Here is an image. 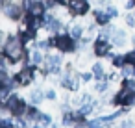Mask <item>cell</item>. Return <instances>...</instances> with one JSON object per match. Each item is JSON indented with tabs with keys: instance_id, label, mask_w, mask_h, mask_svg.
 <instances>
[{
	"instance_id": "1",
	"label": "cell",
	"mask_w": 135,
	"mask_h": 128,
	"mask_svg": "<svg viewBox=\"0 0 135 128\" xmlns=\"http://www.w3.org/2000/svg\"><path fill=\"white\" fill-rule=\"evenodd\" d=\"M24 54V48H22V39H17V37H9L8 43L4 45V58L11 60L13 63L19 61Z\"/></svg>"
},
{
	"instance_id": "2",
	"label": "cell",
	"mask_w": 135,
	"mask_h": 128,
	"mask_svg": "<svg viewBox=\"0 0 135 128\" xmlns=\"http://www.w3.org/2000/svg\"><path fill=\"white\" fill-rule=\"evenodd\" d=\"M133 100H135V89L122 84V91L115 97V104L117 106H129Z\"/></svg>"
},
{
	"instance_id": "3",
	"label": "cell",
	"mask_w": 135,
	"mask_h": 128,
	"mask_svg": "<svg viewBox=\"0 0 135 128\" xmlns=\"http://www.w3.org/2000/svg\"><path fill=\"white\" fill-rule=\"evenodd\" d=\"M56 47H57L59 50H63V52H72V50L76 48L74 37H72V35H67V34H61V35L56 37Z\"/></svg>"
},
{
	"instance_id": "4",
	"label": "cell",
	"mask_w": 135,
	"mask_h": 128,
	"mask_svg": "<svg viewBox=\"0 0 135 128\" xmlns=\"http://www.w3.org/2000/svg\"><path fill=\"white\" fill-rule=\"evenodd\" d=\"M4 108H9L11 109V113L13 115H22V113H28V108H26V104L21 100V98H17V97H11L8 102H6V106Z\"/></svg>"
},
{
	"instance_id": "5",
	"label": "cell",
	"mask_w": 135,
	"mask_h": 128,
	"mask_svg": "<svg viewBox=\"0 0 135 128\" xmlns=\"http://www.w3.org/2000/svg\"><path fill=\"white\" fill-rule=\"evenodd\" d=\"M70 11L74 15H85L89 11V2L87 0H70Z\"/></svg>"
},
{
	"instance_id": "6",
	"label": "cell",
	"mask_w": 135,
	"mask_h": 128,
	"mask_svg": "<svg viewBox=\"0 0 135 128\" xmlns=\"http://www.w3.org/2000/svg\"><path fill=\"white\" fill-rule=\"evenodd\" d=\"M33 80V69H22L21 72H17L15 74V82L17 84H21V85H26V84H30Z\"/></svg>"
},
{
	"instance_id": "7",
	"label": "cell",
	"mask_w": 135,
	"mask_h": 128,
	"mask_svg": "<svg viewBox=\"0 0 135 128\" xmlns=\"http://www.w3.org/2000/svg\"><path fill=\"white\" fill-rule=\"evenodd\" d=\"M94 54L96 56H107L109 54V45L104 37H100L96 43H94Z\"/></svg>"
},
{
	"instance_id": "8",
	"label": "cell",
	"mask_w": 135,
	"mask_h": 128,
	"mask_svg": "<svg viewBox=\"0 0 135 128\" xmlns=\"http://www.w3.org/2000/svg\"><path fill=\"white\" fill-rule=\"evenodd\" d=\"M61 84H63L65 87H69L70 91H76V89H78V78H74L72 74H67V76H63Z\"/></svg>"
},
{
	"instance_id": "9",
	"label": "cell",
	"mask_w": 135,
	"mask_h": 128,
	"mask_svg": "<svg viewBox=\"0 0 135 128\" xmlns=\"http://www.w3.org/2000/svg\"><path fill=\"white\" fill-rule=\"evenodd\" d=\"M4 13H6L9 19H19V17H21V10H19L15 4H11V6H9V4L4 6Z\"/></svg>"
},
{
	"instance_id": "10",
	"label": "cell",
	"mask_w": 135,
	"mask_h": 128,
	"mask_svg": "<svg viewBox=\"0 0 135 128\" xmlns=\"http://www.w3.org/2000/svg\"><path fill=\"white\" fill-rule=\"evenodd\" d=\"M109 19H111V15L107 13V11H96V22L98 24H107L109 22Z\"/></svg>"
},
{
	"instance_id": "11",
	"label": "cell",
	"mask_w": 135,
	"mask_h": 128,
	"mask_svg": "<svg viewBox=\"0 0 135 128\" xmlns=\"http://www.w3.org/2000/svg\"><path fill=\"white\" fill-rule=\"evenodd\" d=\"M111 39H113V43H115V45H122V43L126 41V35H124V32L115 30V32H113V35H111Z\"/></svg>"
},
{
	"instance_id": "12",
	"label": "cell",
	"mask_w": 135,
	"mask_h": 128,
	"mask_svg": "<svg viewBox=\"0 0 135 128\" xmlns=\"http://www.w3.org/2000/svg\"><path fill=\"white\" fill-rule=\"evenodd\" d=\"M113 32H115V28H113V26H107V24H105V28H102L100 35H102L104 39H107V37H111V35H113Z\"/></svg>"
},
{
	"instance_id": "13",
	"label": "cell",
	"mask_w": 135,
	"mask_h": 128,
	"mask_svg": "<svg viewBox=\"0 0 135 128\" xmlns=\"http://www.w3.org/2000/svg\"><path fill=\"white\" fill-rule=\"evenodd\" d=\"M113 65L115 67H124L126 65V58L124 56H115L113 58Z\"/></svg>"
},
{
	"instance_id": "14",
	"label": "cell",
	"mask_w": 135,
	"mask_h": 128,
	"mask_svg": "<svg viewBox=\"0 0 135 128\" xmlns=\"http://www.w3.org/2000/svg\"><path fill=\"white\" fill-rule=\"evenodd\" d=\"M93 72L96 74V78H100V80L104 78V69H102V65H100V63H96V65L93 67Z\"/></svg>"
},
{
	"instance_id": "15",
	"label": "cell",
	"mask_w": 135,
	"mask_h": 128,
	"mask_svg": "<svg viewBox=\"0 0 135 128\" xmlns=\"http://www.w3.org/2000/svg\"><path fill=\"white\" fill-rule=\"evenodd\" d=\"M122 76H126V78H131V76H135V69H133V65H128V67L122 71Z\"/></svg>"
},
{
	"instance_id": "16",
	"label": "cell",
	"mask_w": 135,
	"mask_h": 128,
	"mask_svg": "<svg viewBox=\"0 0 135 128\" xmlns=\"http://www.w3.org/2000/svg\"><path fill=\"white\" fill-rule=\"evenodd\" d=\"M102 119H94V121H87V128H102Z\"/></svg>"
},
{
	"instance_id": "17",
	"label": "cell",
	"mask_w": 135,
	"mask_h": 128,
	"mask_svg": "<svg viewBox=\"0 0 135 128\" xmlns=\"http://www.w3.org/2000/svg\"><path fill=\"white\" fill-rule=\"evenodd\" d=\"M124 58H126V65H133L135 67V50L133 52H128Z\"/></svg>"
},
{
	"instance_id": "18",
	"label": "cell",
	"mask_w": 135,
	"mask_h": 128,
	"mask_svg": "<svg viewBox=\"0 0 135 128\" xmlns=\"http://www.w3.org/2000/svg\"><path fill=\"white\" fill-rule=\"evenodd\" d=\"M41 100H43V93H41L39 89H37V91H33V93H32V102H33V104H37V102H41Z\"/></svg>"
},
{
	"instance_id": "19",
	"label": "cell",
	"mask_w": 135,
	"mask_h": 128,
	"mask_svg": "<svg viewBox=\"0 0 135 128\" xmlns=\"http://www.w3.org/2000/svg\"><path fill=\"white\" fill-rule=\"evenodd\" d=\"M48 28H50V30H54V32H57V30H61V22H59L57 19H54V21L48 24Z\"/></svg>"
},
{
	"instance_id": "20",
	"label": "cell",
	"mask_w": 135,
	"mask_h": 128,
	"mask_svg": "<svg viewBox=\"0 0 135 128\" xmlns=\"http://www.w3.org/2000/svg\"><path fill=\"white\" fill-rule=\"evenodd\" d=\"M70 35H72L74 39H80V37H81V28H80V26H74L72 32H70Z\"/></svg>"
},
{
	"instance_id": "21",
	"label": "cell",
	"mask_w": 135,
	"mask_h": 128,
	"mask_svg": "<svg viewBox=\"0 0 135 128\" xmlns=\"http://www.w3.org/2000/svg\"><path fill=\"white\" fill-rule=\"evenodd\" d=\"M32 61H33V63H41V61H43V56H41L39 52H33V54H32Z\"/></svg>"
},
{
	"instance_id": "22",
	"label": "cell",
	"mask_w": 135,
	"mask_h": 128,
	"mask_svg": "<svg viewBox=\"0 0 135 128\" xmlns=\"http://www.w3.org/2000/svg\"><path fill=\"white\" fill-rule=\"evenodd\" d=\"M107 13H109L111 17H117V13H118V11H117V8H113V6H109V8H107Z\"/></svg>"
},
{
	"instance_id": "23",
	"label": "cell",
	"mask_w": 135,
	"mask_h": 128,
	"mask_svg": "<svg viewBox=\"0 0 135 128\" xmlns=\"http://www.w3.org/2000/svg\"><path fill=\"white\" fill-rule=\"evenodd\" d=\"M91 109H93V108H91V106H89V104H85V106H83V108H81V109H80V113H83V115H87V113H89V111H91Z\"/></svg>"
},
{
	"instance_id": "24",
	"label": "cell",
	"mask_w": 135,
	"mask_h": 128,
	"mask_svg": "<svg viewBox=\"0 0 135 128\" xmlns=\"http://www.w3.org/2000/svg\"><path fill=\"white\" fill-rule=\"evenodd\" d=\"M43 124H50V115H41V119H39Z\"/></svg>"
},
{
	"instance_id": "25",
	"label": "cell",
	"mask_w": 135,
	"mask_h": 128,
	"mask_svg": "<svg viewBox=\"0 0 135 128\" xmlns=\"http://www.w3.org/2000/svg\"><path fill=\"white\" fill-rule=\"evenodd\" d=\"M128 24L129 26H135V15H128Z\"/></svg>"
},
{
	"instance_id": "26",
	"label": "cell",
	"mask_w": 135,
	"mask_h": 128,
	"mask_svg": "<svg viewBox=\"0 0 135 128\" xmlns=\"http://www.w3.org/2000/svg\"><path fill=\"white\" fill-rule=\"evenodd\" d=\"M96 89H98V91H105V82H98Z\"/></svg>"
},
{
	"instance_id": "27",
	"label": "cell",
	"mask_w": 135,
	"mask_h": 128,
	"mask_svg": "<svg viewBox=\"0 0 135 128\" xmlns=\"http://www.w3.org/2000/svg\"><path fill=\"white\" fill-rule=\"evenodd\" d=\"M2 128H9V121L8 119H2Z\"/></svg>"
},
{
	"instance_id": "28",
	"label": "cell",
	"mask_w": 135,
	"mask_h": 128,
	"mask_svg": "<svg viewBox=\"0 0 135 128\" xmlns=\"http://www.w3.org/2000/svg\"><path fill=\"white\" fill-rule=\"evenodd\" d=\"M46 98H56V95H54V91H48V93H46Z\"/></svg>"
}]
</instances>
